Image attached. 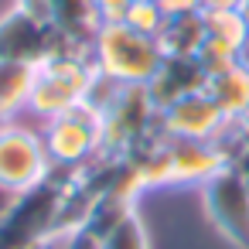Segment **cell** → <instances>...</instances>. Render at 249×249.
<instances>
[{
  "label": "cell",
  "mask_w": 249,
  "mask_h": 249,
  "mask_svg": "<svg viewBox=\"0 0 249 249\" xmlns=\"http://www.w3.org/2000/svg\"><path fill=\"white\" fill-rule=\"evenodd\" d=\"M89 58L96 72L116 86H147L164 65L157 38H147L126 24H99L89 41Z\"/></svg>",
  "instance_id": "3"
},
{
  "label": "cell",
  "mask_w": 249,
  "mask_h": 249,
  "mask_svg": "<svg viewBox=\"0 0 249 249\" xmlns=\"http://www.w3.org/2000/svg\"><path fill=\"white\" fill-rule=\"evenodd\" d=\"M92 4H96L99 24H123L130 7H133V0H92Z\"/></svg>",
  "instance_id": "19"
},
{
  "label": "cell",
  "mask_w": 249,
  "mask_h": 249,
  "mask_svg": "<svg viewBox=\"0 0 249 249\" xmlns=\"http://www.w3.org/2000/svg\"><path fill=\"white\" fill-rule=\"evenodd\" d=\"M38 65L28 62H0V123L21 120L28 113V99L35 89Z\"/></svg>",
  "instance_id": "14"
},
{
  "label": "cell",
  "mask_w": 249,
  "mask_h": 249,
  "mask_svg": "<svg viewBox=\"0 0 249 249\" xmlns=\"http://www.w3.org/2000/svg\"><path fill=\"white\" fill-rule=\"evenodd\" d=\"M45 147L55 167L62 171H79L103 150V120L92 106H75L48 123H41Z\"/></svg>",
  "instance_id": "5"
},
{
  "label": "cell",
  "mask_w": 249,
  "mask_h": 249,
  "mask_svg": "<svg viewBox=\"0 0 249 249\" xmlns=\"http://www.w3.org/2000/svg\"><path fill=\"white\" fill-rule=\"evenodd\" d=\"M205 82H208V75H205L198 58H164L157 75L147 82V92H150V99L160 113L164 106H171V103H178L191 92H201Z\"/></svg>",
  "instance_id": "11"
},
{
  "label": "cell",
  "mask_w": 249,
  "mask_h": 249,
  "mask_svg": "<svg viewBox=\"0 0 249 249\" xmlns=\"http://www.w3.org/2000/svg\"><path fill=\"white\" fill-rule=\"evenodd\" d=\"M52 171L55 164L48 157L41 130L24 126L21 120H11L0 126V191L7 198L48 181Z\"/></svg>",
  "instance_id": "4"
},
{
  "label": "cell",
  "mask_w": 249,
  "mask_h": 249,
  "mask_svg": "<svg viewBox=\"0 0 249 249\" xmlns=\"http://www.w3.org/2000/svg\"><path fill=\"white\" fill-rule=\"evenodd\" d=\"M52 24L75 41H92V35L99 31L96 4L92 0H52Z\"/></svg>",
  "instance_id": "15"
},
{
  "label": "cell",
  "mask_w": 249,
  "mask_h": 249,
  "mask_svg": "<svg viewBox=\"0 0 249 249\" xmlns=\"http://www.w3.org/2000/svg\"><path fill=\"white\" fill-rule=\"evenodd\" d=\"M157 123L171 140H198V143H215L229 126L225 113L215 106V99L205 89L164 106Z\"/></svg>",
  "instance_id": "9"
},
{
  "label": "cell",
  "mask_w": 249,
  "mask_h": 249,
  "mask_svg": "<svg viewBox=\"0 0 249 249\" xmlns=\"http://www.w3.org/2000/svg\"><path fill=\"white\" fill-rule=\"evenodd\" d=\"M205 218L232 246L249 249V184L235 167H222L212 181L198 188Z\"/></svg>",
  "instance_id": "6"
},
{
  "label": "cell",
  "mask_w": 249,
  "mask_h": 249,
  "mask_svg": "<svg viewBox=\"0 0 249 249\" xmlns=\"http://www.w3.org/2000/svg\"><path fill=\"white\" fill-rule=\"evenodd\" d=\"M14 4L24 7L28 14H35V18H41V21L52 24V0H14Z\"/></svg>",
  "instance_id": "21"
},
{
  "label": "cell",
  "mask_w": 249,
  "mask_h": 249,
  "mask_svg": "<svg viewBox=\"0 0 249 249\" xmlns=\"http://www.w3.org/2000/svg\"><path fill=\"white\" fill-rule=\"evenodd\" d=\"M0 126H4V123H0Z\"/></svg>",
  "instance_id": "26"
},
{
  "label": "cell",
  "mask_w": 249,
  "mask_h": 249,
  "mask_svg": "<svg viewBox=\"0 0 249 249\" xmlns=\"http://www.w3.org/2000/svg\"><path fill=\"white\" fill-rule=\"evenodd\" d=\"M208 31H205V14L191 11V14H174L167 18V24L157 35V45L164 52V58H198L201 45H205Z\"/></svg>",
  "instance_id": "13"
},
{
  "label": "cell",
  "mask_w": 249,
  "mask_h": 249,
  "mask_svg": "<svg viewBox=\"0 0 249 249\" xmlns=\"http://www.w3.org/2000/svg\"><path fill=\"white\" fill-rule=\"evenodd\" d=\"M205 92L215 99V106L225 113V120H242L249 113V62H235L215 75H208Z\"/></svg>",
  "instance_id": "12"
},
{
  "label": "cell",
  "mask_w": 249,
  "mask_h": 249,
  "mask_svg": "<svg viewBox=\"0 0 249 249\" xmlns=\"http://www.w3.org/2000/svg\"><path fill=\"white\" fill-rule=\"evenodd\" d=\"M242 0H201V11H239Z\"/></svg>",
  "instance_id": "22"
},
{
  "label": "cell",
  "mask_w": 249,
  "mask_h": 249,
  "mask_svg": "<svg viewBox=\"0 0 249 249\" xmlns=\"http://www.w3.org/2000/svg\"><path fill=\"white\" fill-rule=\"evenodd\" d=\"M72 171L55 167L48 181L11 195L0 212V249H41L62 232Z\"/></svg>",
  "instance_id": "1"
},
{
  "label": "cell",
  "mask_w": 249,
  "mask_h": 249,
  "mask_svg": "<svg viewBox=\"0 0 249 249\" xmlns=\"http://www.w3.org/2000/svg\"><path fill=\"white\" fill-rule=\"evenodd\" d=\"M58 28L28 14L24 7H11L0 14V62H28L41 65L55 45H58Z\"/></svg>",
  "instance_id": "8"
},
{
  "label": "cell",
  "mask_w": 249,
  "mask_h": 249,
  "mask_svg": "<svg viewBox=\"0 0 249 249\" xmlns=\"http://www.w3.org/2000/svg\"><path fill=\"white\" fill-rule=\"evenodd\" d=\"M99 249H150V232H147L140 212L133 208V212L99 242Z\"/></svg>",
  "instance_id": "17"
},
{
  "label": "cell",
  "mask_w": 249,
  "mask_h": 249,
  "mask_svg": "<svg viewBox=\"0 0 249 249\" xmlns=\"http://www.w3.org/2000/svg\"><path fill=\"white\" fill-rule=\"evenodd\" d=\"M157 4L164 7L167 18L174 14H191V11H201V0H157Z\"/></svg>",
  "instance_id": "20"
},
{
  "label": "cell",
  "mask_w": 249,
  "mask_h": 249,
  "mask_svg": "<svg viewBox=\"0 0 249 249\" xmlns=\"http://www.w3.org/2000/svg\"><path fill=\"white\" fill-rule=\"evenodd\" d=\"M239 11H242V18L249 21V0H242V7H239Z\"/></svg>",
  "instance_id": "23"
},
{
  "label": "cell",
  "mask_w": 249,
  "mask_h": 249,
  "mask_svg": "<svg viewBox=\"0 0 249 249\" xmlns=\"http://www.w3.org/2000/svg\"><path fill=\"white\" fill-rule=\"evenodd\" d=\"M123 24L140 31V35H147V38H157L160 28L167 24V14H164V7L157 4V0H133V7H130Z\"/></svg>",
  "instance_id": "18"
},
{
  "label": "cell",
  "mask_w": 249,
  "mask_h": 249,
  "mask_svg": "<svg viewBox=\"0 0 249 249\" xmlns=\"http://www.w3.org/2000/svg\"><path fill=\"white\" fill-rule=\"evenodd\" d=\"M242 123H246V126H249V113H246V116H242Z\"/></svg>",
  "instance_id": "25"
},
{
  "label": "cell",
  "mask_w": 249,
  "mask_h": 249,
  "mask_svg": "<svg viewBox=\"0 0 249 249\" xmlns=\"http://www.w3.org/2000/svg\"><path fill=\"white\" fill-rule=\"evenodd\" d=\"M157 106L147 92V86H120L116 99L99 113L103 120V150L106 157H126L154 126H157Z\"/></svg>",
  "instance_id": "7"
},
{
  "label": "cell",
  "mask_w": 249,
  "mask_h": 249,
  "mask_svg": "<svg viewBox=\"0 0 249 249\" xmlns=\"http://www.w3.org/2000/svg\"><path fill=\"white\" fill-rule=\"evenodd\" d=\"M222 167H229V164L215 143L171 140V188H201Z\"/></svg>",
  "instance_id": "10"
},
{
  "label": "cell",
  "mask_w": 249,
  "mask_h": 249,
  "mask_svg": "<svg viewBox=\"0 0 249 249\" xmlns=\"http://www.w3.org/2000/svg\"><path fill=\"white\" fill-rule=\"evenodd\" d=\"M4 205H7V195H4V191H0V212H4Z\"/></svg>",
  "instance_id": "24"
},
{
  "label": "cell",
  "mask_w": 249,
  "mask_h": 249,
  "mask_svg": "<svg viewBox=\"0 0 249 249\" xmlns=\"http://www.w3.org/2000/svg\"><path fill=\"white\" fill-rule=\"evenodd\" d=\"M96 79H99V72L89 58V45L55 52L38 65L35 89H31V99H28V113L35 120L48 123L62 113L75 109L89 99Z\"/></svg>",
  "instance_id": "2"
},
{
  "label": "cell",
  "mask_w": 249,
  "mask_h": 249,
  "mask_svg": "<svg viewBox=\"0 0 249 249\" xmlns=\"http://www.w3.org/2000/svg\"><path fill=\"white\" fill-rule=\"evenodd\" d=\"M205 14V31L212 41H222L235 52H249V21L242 11H201Z\"/></svg>",
  "instance_id": "16"
}]
</instances>
